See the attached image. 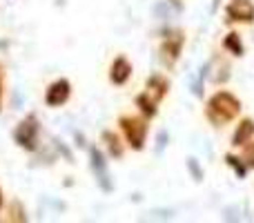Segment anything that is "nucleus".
<instances>
[{"label": "nucleus", "instance_id": "1", "mask_svg": "<svg viewBox=\"0 0 254 223\" xmlns=\"http://www.w3.org/2000/svg\"><path fill=\"white\" fill-rule=\"evenodd\" d=\"M216 112H221L219 123L230 121V118L239 112L237 98H234L232 94H216V96L210 101V116H212V114H216Z\"/></svg>", "mask_w": 254, "mask_h": 223}, {"label": "nucleus", "instance_id": "5", "mask_svg": "<svg viewBox=\"0 0 254 223\" xmlns=\"http://www.w3.org/2000/svg\"><path fill=\"white\" fill-rule=\"evenodd\" d=\"M243 125H246V127H239V134H237V139H234V145H241V139L246 141L248 136H250L252 132H254V125H252L250 121H246Z\"/></svg>", "mask_w": 254, "mask_h": 223}, {"label": "nucleus", "instance_id": "3", "mask_svg": "<svg viewBox=\"0 0 254 223\" xmlns=\"http://www.w3.org/2000/svg\"><path fill=\"white\" fill-rule=\"evenodd\" d=\"M67 96H69V83L67 80H58L47 92V103L49 105H61V103L67 101Z\"/></svg>", "mask_w": 254, "mask_h": 223}, {"label": "nucleus", "instance_id": "6", "mask_svg": "<svg viewBox=\"0 0 254 223\" xmlns=\"http://www.w3.org/2000/svg\"><path fill=\"white\" fill-rule=\"evenodd\" d=\"M0 78H2V74H0Z\"/></svg>", "mask_w": 254, "mask_h": 223}, {"label": "nucleus", "instance_id": "2", "mask_svg": "<svg viewBox=\"0 0 254 223\" xmlns=\"http://www.w3.org/2000/svg\"><path fill=\"white\" fill-rule=\"evenodd\" d=\"M123 130L129 134V141L134 148H143L145 132H147V127H145L143 123L136 121V118H123Z\"/></svg>", "mask_w": 254, "mask_h": 223}, {"label": "nucleus", "instance_id": "4", "mask_svg": "<svg viewBox=\"0 0 254 223\" xmlns=\"http://www.w3.org/2000/svg\"><path fill=\"white\" fill-rule=\"evenodd\" d=\"M127 76H129V65H127L125 58H119V61L114 63V74H112V78H114V83H125Z\"/></svg>", "mask_w": 254, "mask_h": 223}]
</instances>
